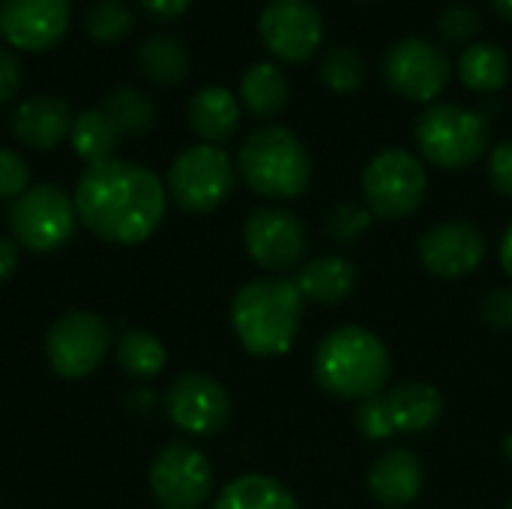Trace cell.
<instances>
[{
  "mask_svg": "<svg viewBox=\"0 0 512 509\" xmlns=\"http://www.w3.org/2000/svg\"><path fill=\"white\" fill-rule=\"evenodd\" d=\"M72 201L78 222L114 246H138L153 237L168 207L162 180L150 168L126 159L87 165Z\"/></svg>",
  "mask_w": 512,
  "mask_h": 509,
  "instance_id": "6da1fadb",
  "label": "cell"
},
{
  "mask_svg": "<svg viewBox=\"0 0 512 509\" xmlns=\"http://www.w3.org/2000/svg\"><path fill=\"white\" fill-rule=\"evenodd\" d=\"M303 294L291 279L246 282L231 303V327L252 357H279L291 351L303 324Z\"/></svg>",
  "mask_w": 512,
  "mask_h": 509,
  "instance_id": "7a4b0ae2",
  "label": "cell"
},
{
  "mask_svg": "<svg viewBox=\"0 0 512 509\" xmlns=\"http://www.w3.org/2000/svg\"><path fill=\"white\" fill-rule=\"evenodd\" d=\"M387 345L363 327H339L327 333L315 351V381L336 399H369L384 393L390 378Z\"/></svg>",
  "mask_w": 512,
  "mask_h": 509,
  "instance_id": "3957f363",
  "label": "cell"
},
{
  "mask_svg": "<svg viewBox=\"0 0 512 509\" xmlns=\"http://www.w3.org/2000/svg\"><path fill=\"white\" fill-rule=\"evenodd\" d=\"M246 186L273 201L300 198L312 183V159L303 141L285 126H261L246 135L237 156Z\"/></svg>",
  "mask_w": 512,
  "mask_h": 509,
  "instance_id": "277c9868",
  "label": "cell"
},
{
  "mask_svg": "<svg viewBox=\"0 0 512 509\" xmlns=\"http://www.w3.org/2000/svg\"><path fill=\"white\" fill-rule=\"evenodd\" d=\"M414 138L429 162L456 171L486 156L489 120L474 108L456 102H435L420 114Z\"/></svg>",
  "mask_w": 512,
  "mask_h": 509,
  "instance_id": "5b68a950",
  "label": "cell"
},
{
  "mask_svg": "<svg viewBox=\"0 0 512 509\" xmlns=\"http://www.w3.org/2000/svg\"><path fill=\"white\" fill-rule=\"evenodd\" d=\"M363 186V204L378 219H405L417 213V207L426 198L429 180L423 162L402 147H387L375 153L360 177Z\"/></svg>",
  "mask_w": 512,
  "mask_h": 509,
  "instance_id": "8992f818",
  "label": "cell"
},
{
  "mask_svg": "<svg viewBox=\"0 0 512 509\" xmlns=\"http://www.w3.org/2000/svg\"><path fill=\"white\" fill-rule=\"evenodd\" d=\"M234 162L216 144L183 150L168 168V195L183 213H213L234 192Z\"/></svg>",
  "mask_w": 512,
  "mask_h": 509,
  "instance_id": "52a82bcc",
  "label": "cell"
},
{
  "mask_svg": "<svg viewBox=\"0 0 512 509\" xmlns=\"http://www.w3.org/2000/svg\"><path fill=\"white\" fill-rule=\"evenodd\" d=\"M78 213L75 201L54 183L30 186L21 198L12 201L9 228L12 240L30 252H54L75 234Z\"/></svg>",
  "mask_w": 512,
  "mask_h": 509,
  "instance_id": "ba28073f",
  "label": "cell"
},
{
  "mask_svg": "<svg viewBox=\"0 0 512 509\" xmlns=\"http://www.w3.org/2000/svg\"><path fill=\"white\" fill-rule=\"evenodd\" d=\"M381 69L390 90L408 102H435L453 75L447 51L420 36H405L390 45Z\"/></svg>",
  "mask_w": 512,
  "mask_h": 509,
  "instance_id": "9c48e42d",
  "label": "cell"
},
{
  "mask_svg": "<svg viewBox=\"0 0 512 509\" xmlns=\"http://www.w3.org/2000/svg\"><path fill=\"white\" fill-rule=\"evenodd\" d=\"M111 348V327L93 312L60 315L45 336V357L60 378H87Z\"/></svg>",
  "mask_w": 512,
  "mask_h": 509,
  "instance_id": "30bf717a",
  "label": "cell"
},
{
  "mask_svg": "<svg viewBox=\"0 0 512 509\" xmlns=\"http://www.w3.org/2000/svg\"><path fill=\"white\" fill-rule=\"evenodd\" d=\"M150 489L165 509H198L213 492V465L192 444H165L150 465Z\"/></svg>",
  "mask_w": 512,
  "mask_h": 509,
  "instance_id": "8fae6325",
  "label": "cell"
},
{
  "mask_svg": "<svg viewBox=\"0 0 512 509\" xmlns=\"http://www.w3.org/2000/svg\"><path fill=\"white\" fill-rule=\"evenodd\" d=\"M264 48L285 63L309 60L324 39V18L309 0H267L258 15Z\"/></svg>",
  "mask_w": 512,
  "mask_h": 509,
  "instance_id": "7c38bea8",
  "label": "cell"
},
{
  "mask_svg": "<svg viewBox=\"0 0 512 509\" xmlns=\"http://www.w3.org/2000/svg\"><path fill=\"white\" fill-rule=\"evenodd\" d=\"M243 243L258 267L270 273H285L303 261L309 237L306 225L291 210L258 207L255 213H249L243 225Z\"/></svg>",
  "mask_w": 512,
  "mask_h": 509,
  "instance_id": "4fadbf2b",
  "label": "cell"
},
{
  "mask_svg": "<svg viewBox=\"0 0 512 509\" xmlns=\"http://www.w3.org/2000/svg\"><path fill=\"white\" fill-rule=\"evenodd\" d=\"M165 414L186 435H216L231 420V396L216 378L186 372L171 381L165 393Z\"/></svg>",
  "mask_w": 512,
  "mask_h": 509,
  "instance_id": "5bb4252c",
  "label": "cell"
},
{
  "mask_svg": "<svg viewBox=\"0 0 512 509\" xmlns=\"http://www.w3.org/2000/svg\"><path fill=\"white\" fill-rule=\"evenodd\" d=\"M72 18V0H0V33L12 48L39 54L54 48Z\"/></svg>",
  "mask_w": 512,
  "mask_h": 509,
  "instance_id": "9a60e30c",
  "label": "cell"
},
{
  "mask_svg": "<svg viewBox=\"0 0 512 509\" xmlns=\"http://www.w3.org/2000/svg\"><path fill=\"white\" fill-rule=\"evenodd\" d=\"M420 264L441 279H462L474 273L486 258V237L465 219L432 225L420 237Z\"/></svg>",
  "mask_w": 512,
  "mask_h": 509,
  "instance_id": "2e32d148",
  "label": "cell"
},
{
  "mask_svg": "<svg viewBox=\"0 0 512 509\" xmlns=\"http://www.w3.org/2000/svg\"><path fill=\"white\" fill-rule=\"evenodd\" d=\"M72 108L60 96H30L12 111V135L30 150H51L72 132Z\"/></svg>",
  "mask_w": 512,
  "mask_h": 509,
  "instance_id": "e0dca14e",
  "label": "cell"
},
{
  "mask_svg": "<svg viewBox=\"0 0 512 509\" xmlns=\"http://www.w3.org/2000/svg\"><path fill=\"white\" fill-rule=\"evenodd\" d=\"M369 492L381 507H408L423 492V465L420 459L405 450L381 453L369 468Z\"/></svg>",
  "mask_w": 512,
  "mask_h": 509,
  "instance_id": "ac0fdd59",
  "label": "cell"
},
{
  "mask_svg": "<svg viewBox=\"0 0 512 509\" xmlns=\"http://www.w3.org/2000/svg\"><path fill=\"white\" fill-rule=\"evenodd\" d=\"M393 435H423L432 432L444 417V396L426 381L396 384L384 393Z\"/></svg>",
  "mask_w": 512,
  "mask_h": 509,
  "instance_id": "d6986e66",
  "label": "cell"
},
{
  "mask_svg": "<svg viewBox=\"0 0 512 509\" xmlns=\"http://www.w3.org/2000/svg\"><path fill=\"white\" fill-rule=\"evenodd\" d=\"M189 126L192 132L204 141V144H225L237 126H240V102L237 96L222 87V84H210L201 87L192 99H189Z\"/></svg>",
  "mask_w": 512,
  "mask_h": 509,
  "instance_id": "ffe728a7",
  "label": "cell"
},
{
  "mask_svg": "<svg viewBox=\"0 0 512 509\" xmlns=\"http://www.w3.org/2000/svg\"><path fill=\"white\" fill-rule=\"evenodd\" d=\"M294 282H297L303 300H312L321 306H336L354 294L357 267L342 255H321V258L303 264Z\"/></svg>",
  "mask_w": 512,
  "mask_h": 509,
  "instance_id": "44dd1931",
  "label": "cell"
},
{
  "mask_svg": "<svg viewBox=\"0 0 512 509\" xmlns=\"http://www.w3.org/2000/svg\"><path fill=\"white\" fill-rule=\"evenodd\" d=\"M135 60H138V72L150 84H159V87L180 84L189 75V66H192L189 48L174 33H153V36H147L138 45Z\"/></svg>",
  "mask_w": 512,
  "mask_h": 509,
  "instance_id": "7402d4cb",
  "label": "cell"
},
{
  "mask_svg": "<svg viewBox=\"0 0 512 509\" xmlns=\"http://www.w3.org/2000/svg\"><path fill=\"white\" fill-rule=\"evenodd\" d=\"M291 87L276 63H255L240 78V102L255 117H276L285 111Z\"/></svg>",
  "mask_w": 512,
  "mask_h": 509,
  "instance_id": "603a6c76",
  "label": "cell"
},
{
  "mask_svg": "<svg viewBox=\"0 0 512 509\" xmlns=\"http://www.w3.org/2000/svg\"><path fill=\"white\" fill-rule=\"evenodd\" d=\"M213 509H300V504L285 483L264 474H246L222 489Z\"/></svg>",
  "mask_w": 512,
  "mask_h": 509,
  "instance_id": "cb8c5ba5",
  "label": "cell"
},
{
  "mask_svg": "<svg viewBox=\"0 0 512 509\" xmlns=\"http://www.w3.org/2000/svg\"><path fill=\"white\" fill-rule=\"evenodd\" d=\"M459 78L477 93H498L510 81V57L495 42H471L459 57Z\"/></svg>",
  "mask_w": 512,
  "mask_h": 509,
  "instance_id": "d4e9b609",
  "label": "cell"
},
{
  "mask_svg": "<svg viewBox=\"0 0 512 509\" xmlns=\"http://www.w3.org/2000/svg\"><path fill=\"white\" fill-rule=\"evenodd\" d=\"M102 111L108 114V120L114 123V129L120 132V138H138L147 135L156 123V105L150 102L147 93H141L138 87L120 84L114 90L105 93Z\"/></svg>",
  "mask_w": 512,
  "mask_h": 509,
  "instance_id": "484cf974",
  "label": "cell"
},
{
  "mask_svg": "<svg viewBox=\"0 0 512 509\" xmlns=\"http://www.w3.org/2000/svg\"><path fill=\"white\" fill-rule=\"evenodd\" d=\"M69 141H72L75 153L81 159H87V165H96V162L114 159L111 153L117 150L120 132L114 129V123L108 120V114L102 108H84L72 120Z\"/></svg>",
  "mask_w": 512,
  "mask_h": 509,
  "instance_id": "4316f807",
  "label": "cell"
},
{
  "mask_svg": "<svg viewBox=\"0 0 512 509\" xmlns=\"http://www.w3.org/2000/svg\"><path fill=\"white\" fill-rule=\"evenodd\" d=\"M165 345L147 330H126L117 342V363L132 378H153L165 369Z\"/></svg>",
  "mask_w": 512,
  "mask_h": 509,
  "instance_id": "83f0119b",
  "label": "cell"
},
{
  "mask_svg": "<svg viewBox=\"0 0 512 509\" xmlns=\"http://www.w3.org/2000/svg\"><path fill=\"white\" fill-rule=\"evenodd\" d=\"M135 27V15L123 0H96L84 12V30L99 45L123 42Z\"/></svg>",
  "mask_w": 512,
  "mask_h": 509,
  "instance_id": "f1b7e54d",
  "label": "cell"
},
{
  "mask_svg": "<svg viewBox=\"0 0 512 509\" xmlns=\"http://www.w3.org/2000/svg\"><path fill=\"white\" fill-rule=\"evenodd\" d=\"M318 75L333 93H354L366 81V57L354 48H330L321 57Z\"/></svg>",
  "mask_w": 512,
  "mask_h": 509,
  "instance_id": "f546056e",
  "label": "cell"
},
{
  "mask_svg": "<svg viewBox=\"0 0 512 509\" xmlns=\"http://www.w3.org/2000/svg\"><path fill=\"white\" fill-rule=\"evenodd\" d=\"M435 30L441 33L444 42H453V45H465L468 48L480 36V30H483V15L471 3H450L438 15Z\"/></svg>",
  "mask_w": 512,
  "mask_h": 509,
  "instance_id": "4dcf8cb0",
  "label": "cell"
},
{
  "mask_svg": "<svg viewBox=\"0 0 512 509\" xmlns=\"http://www.w3.org/2000/svg\"><path fill=\"white\" fill-rule=\"evenodd\" d=\"M372 219H375V216H372V210H369L366 204L342 201V204H336V207L330 210V216H327V237H330L333 243H342V246L357 243V240L369 231Z\"/></svg>",
  "mask_w": 512,
  "mask_h": 509,
  "instance_id": "1f68e13d",
  "label": "cell"
},
{
  "mask_svg": "<svg viewBox=\"0 0 512 509\" xmlns=\"http://www.w3.org/2000/svg\"><path fill=\"white\" fill-rule=\"evenodd\" d=\"M357 429L369 441L393 438V426H390V414H387V405H384V393L369 396V399H363L357 405Z\"/></svg>",
  "mask_w": 512,
  "mask_h": 509,
  "instance_id": "d6a6232c",
  "label": "cell"
},
{
  "mask_svg": "<svg viewBox=\"0 0 512 509\" xmlns=\"http://www.w3.org/2000/svg\"><path fill=\"white\" fill-rule=\"evenodd\" d=\"M30 168L27 162L15 153V150H6L0 147V201H15L21 198L30 186Z\"/></svg>",
  "mask_w": 512,
  "mask_h": 509,
  "instance_id": "836d02e7",
  "label": "cell"
},
{
  "mask_svg": "<svg viewBox=\"0 0 512 509\" xmlns=\"http://www.w3.org/2000/svg\"><path fill=\"white\" fill-rule=\"evenodd\" d=\"M489 180H492L495 192H501L504 198H512V141L498 144L489 153Z\"/></svg>",
  "mask_w": 512,
  "mask_h": 509,
  "instance_id": "e575fe53",
  "label": "cell"
},
{
  "mask_svg": "<svg viewBox=\"0 0 512 509\" xmlns=\"http://www.w3.org/2000/svg\"><path fill=\"white\" fill-rule=\"evenodd\" d=\"M483 321L495 330H512V288H495L483 300Z\"/></svg>",
  "mask_w": 512,
  "mask_h": 509,
  "instance_id": "d590c367",
  "label": "cell"
},
{
  "mask_svg": "<svg viewBox=\"0 0 512 509\" xmlns=\"http://www.w3.org/2000/svg\"><path fill=\"white\" fill-rule=\"evenodd\" d=\"M21 87V63L12 51L0 48V105H6Z\"/></svg>",
  "mask_w": 512,
  "mask_h": 509,
  "instance_id": "8d00e7d4",
  "label": "cell"
},
{
  "mask_svg": "<svg viewBox=\"0 0 512 509\" xmlns=\"http://www.w3.org/2000/svg\"><path fill=\"white\" fill-rule=\"evenodd\" d=\"M138 3L156 21H174V18L186 15L192 6V0H138Z\"/></svg>",
  "mask_w": 512,
  "mask_h": 509,
  "instance_id": "74e56055",
  "label": "cell"
},
{
  "mask_svg": "<svg viewBox=\"0 0 512 509\" xmlns=\"http://www.w3.org/2000/svg\"><path fill=\"white\" fill-rule=\"evenodd\" d=\"M18 267V243L12 237H0V282H6Z\"/></svg>",
  "mask_w": 512,
  "mask_h": 509,
  "instance_id": "f35d334b",
  "label": "cell"
},
{
  "mask_svg": "<svg viewBox=\"0 0 512 509\" xmlns=\"http://www.w3.org/2000/svg\"><path fill=\"white\" fill-rule=\"evenodd\" d=\"M501 264H504V270L512 276V225L507 228L504 240H501Z\"/></svg>",
  "mask_w": 512,
  "mask_h": 509,
  "instance_id": "ab89813d",
  "label": "cell"
},
{
  "mask_svg": "<svg viewBox=\"0 0 512 509\" xmlns=\"http://www.w3.org/2000/svg\"><path fill=\"white\" fill-rule=\"evenodd\" d=\"M492 6L498 9V15H501V18L512 21V0H492Z\"/></svg>",
  "mask_w": 512,
  "mask_h": 509,
  "instance_id": "60d3db41",
  "label": "cell"
},
{
  "mask_svg": "<svg viewBox=\"0 0 512 509\" xmlns=\"http://www.w3.org/2000/svg\"><path fill=\"white\" fill-rule=\"evenodd\" d=\"M504 453H507V459H512V438L504 444Z\"/></svg>",
  "mask_w": 512,
  "mask_h": 509,
  "instance_id": "b9f144b4",
  "label": "cell"
},
{
  "mask_svg": "<svg viewBox=\"0 0 512 509\" xmlns=\"http://www.w3.org/2000/svg\"><path fill=\"white\" fill-rule=\"evenodd\" d=\"M357 3H375V0H357Z\"/></svg>",
  "mask_w": 512,
  "mask_h": 509,
  "instance_id": "7bdbcfd3",
  "label": "cell"
},
{
  "mask_svg": "<svg viewBox=\"0 0 512 509\" xmlns=\"http://www.w3.org/2000/svg\"><path fill=\"white\" fill-rule=\"evenodd\" d=\"M507 509H512V501H510V507H507Z\"/></svg>",
  "mask_w": 512,
  "mask_h": 509,
  "instance_id": "ee69618b",
  "label": "cell"
}]
</instances>
